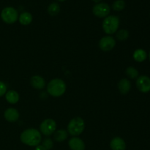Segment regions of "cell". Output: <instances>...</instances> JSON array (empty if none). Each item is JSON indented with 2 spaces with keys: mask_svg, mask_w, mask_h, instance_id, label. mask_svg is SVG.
Instances as JSON below:
<instances>
[{
  "mask_svg": "<svg viewBox=\"0 0 150 150\" xmlns=\"http://www.w3.org/2000/svg\"><path fill=\"white\" fill-rule=\"evenodd\" d=\"M4 119L9 122H15L18 121L19 119L20 114L17 109L14 108H9L5 110L4 113Z\"/></svg>",
  "mask_w": 150,
  "mask_h": 150,
  "instance_id": "8fae6325",
  "label": "cell"
},
{
  "mask_svg": "<svg viewBox=\"0 0 150 150\" xmlns=\"http://www.w3.org/2000/svg\"><path fill=\"white\" fill-rule=\"evenodd\" d=\"M103 29L107 35L116 33L120 26V18L116 16H108L103 21Z\"/></svg>",
  "mask_w": 150,
  "mask_h": 150,
  "instance_id": "277c9868",
  "label": "cell"
},
{
  "mask_svg": "<svg viewBox=\"0 0 150 150\" xmlns=\"http://www.w3.org/2000/svg\"><path fill=\"white\" fill-rule=\"evenodd\" d=\"M57 130V123L52 119H46L40 125V133L45 136H49L54 134Z\"/></svg>",
  "mask_w": 150,
  "mask_h": 150,
  "instance_id": "8992f818",
  "label": "cell"
},
{
  "mask_svg": "<svg viewBox=\"0 0 150 150\" xmlns=\"http://www.w3.org/2000/svg\"><path fill=\"white\" fill-rule=\"evenodd\" d=\"M69 147L71 150H85V143L80 138L75 136L71 138L68 142Z\"/></svg>",
  "mask_w": 150,
  "mask_h": 150,
  "instance_id": "30bf717a",
  "label": "cell"
},
{
  "mask_svg": "<svg viewBox=\"0 0 150 150\" xmlns=\"http://www.w3.org/2000/svg\"><path fill=\"white\" fill-rule=\"evenodd\" d=\"M30 83L32 87L36 89H38V90L43 89L45 86V79L42 77H41L40 76H38V75L33 76L31 78Z\"/></svg>",
  "mask_w": 150,
  "mask_h": 150,
  "instance_id": "4fadbf2b",
  "label": "cell"
},
{
  "mask_svg": "<svg viewBox=\"0 0 150 150\" xmlns=\"http://www.w3.org/2000/svg\"><path fill=\"white\" fill-rule=\"evenodd\" d=\"M136 86L142 93L150 92V78L147 76H140L136 80Z\"/></svg>",
  "mask_w": 150,
  "mask_h": 150,
  "instance_id": "9c48e42d",
  "label": "cell"
},
{
  "mask_svg": "<svg viewBox=\"0 0 150 150\" xmlns=\"http://www.w3.org/2000/svg\"><path fill=\"white\" fill-rule=\"evenodd\" d=\"M20 140L24 144L29 146H37L42 140L40 132L35 128H29L21 133Z\"/></svg>",
  "mask_w": 150,
  "mask_h": 150,
  "instance_id": "6da1fadb",
  "label": "cell"
},
{
  "mask_svg": "<svg viewBox=\"0 0 150 150\" xmlns=\"http://www.w3.org/2000/svg\"><path fill=\"white\" fill-rule=\"evenodd\" d=\"M117 39L120 41H125L129 38V32L127 29H120L117 32Z\"/></svg>",
  "mask_w": 150,
  "mask_h": 150,
  "instance_id": "44dd1931",
  "label": "cell"
},
{
  "mask_svg": "<svg viewBox=\"0 0 150 150\" xmlns=\"http://www.w3.org/2000/svg\"><path fill=\"white\" fill-rule=\"evenodd\" d=\"M125 7V2L124 0H117L112 4V8L115 11H121Z\"/></svg>",
  "mask_w": 150,
  "mask_h": 150,
  "instance_id": "7402d4cb",
  "label": "cell"
},
{
  "mask_svg": "<svg viewBox=\"0 0 150 150\" xmlns=\"http://www.w3.org/2000/svg\"><path fill=\"white\" fill-rule=\"evenodd\" d=\"M84 120L79 117L72 119L67 125V132L73 137L79 136V135L81 134L84 130Z\"/></svg>",
  "mask_w": 150,
  "mask_h": 150,
  "instance_id": "3957f363",
  "label": "cell"
},
{
  "mask_svg": "<svg viewBox=\"0 0 150 150\" xmlns=\"http://www.w3.org/2000/svg\"><path fill=\"white\" fill-rule=\"evenodd\" d=\"M7 92V86L4 82L0 81V97H2Z\"/></svg>",
  "mask_w": 150,
  "mask_h": 150,
  "instance_id": "cb8c5ba5",
  "label": "cell"
},
{
  "mask_svg": "<svg viewBox=\"0 0 150 150\" xmlns=\"http://www.w3.org/2000/svg\"><path fill=\"white\" fill-rule=\"evenodd\" d=\"M118 89L122 95H127L131 89V83L127 79H122L119 81Z\"/></svg>",
  "mask_w": 150,
  "mask_h": 150,
  "instance_id": "5bb4252c",
  "label": "cell"
},
{
  "mask_svg": "<svg viewBox=\"0 0 150 150\" xmlns=\"http://www.w3.org/2000/svg\"><path fill=\"white\" fill-rule=\"evenodd\" d=\"M125 73L129 78L132 79H137L139 77V71L137 70V69L134 67H128L125 70Z\"/></svg>",
  "mask_w": 150,
  "mask_h": 150,
  "instance_id": "ffe728a7",
  "label": "cell"
},
{
  "mask_svg": "<svg viewBox=\"0 0 150 150\" xmlns=\"http://www.w3.org/2000/svg\"><path fill=\"white\" fill-rule=\"evenodd\" d=\"M18 11L13 7H4L1 12V18L4 23L7 24H13L18 19Z\"/></svg>",
  "mask_w": 150,
  "mask_h": 150,
  "instance_id": "5b68a950",
  "label": "cell"
},
{
  "mask_svg": "<svg viewBox=\"0 0 150 150\" xmlns=\"http://www.w3.org/2000/svg\"><path fill=\"white\" fill-rule=\"evenodd\" d=\"M57 1H65V0H57Z\"/></svg>",
  "mask_w": 150,
  "mask_h": 150,
  "instance_id": "4316f807",
  "label": "cell"
},
{
  "mask_svg": "<svg viewBox=\"0 0 150 150\" xmlns=\"http://www.w3.org/2000/svg\"><path fill=\"white\" fill-rule=\"evenodd\" d=\"M116 45V40L111 35L104 36L100 40L99 47L104 52L111 51Z\"/></svg>",
  "mask_w": 150,
  "mask_h": 150,
  "instance_id": "ba28073f",
  "label": "cell"
},
{
  "mask_svg": "<svg viewBox=\"0 0 150 150\" xmlns=\"http://www.w3.org/2000/svg\"><path fill=\"white\" fill-rule=\"evenodd\" d=\"M32 14L29 12H23L22 13L20 16H18V21L23 26H27V25L30 24L32 21Z\"/></svg>",
  "mask_w": 150,
  "mask_h": 150,
  "instance_id": "2e32d148",
  "label": "cell"
},
{
  "mask_svg": "<svg viewBox=\"0 0 150 150\" xmlns=\"http://www.w3.org/2000/svg\"><path fill=\"white\" fill-rule=\"evenodd\" d=\"M35 150H47L46 149H45V147H44L42 145H38L37 146H35Z\"/></svg>",
  "mask_w": 150,
  "mask_h": 150,
  "instance_id": "d4e9b609",
  "label": "cell"
},
{
  "mask_svg": "<svg viewBox=\"0 0 150 150\" xmlns=\"http://www.w3.org/2000/svg\"><path fill=\"white\" fill-rule=\"evenodd\" d=\"M59 12L60 6L59 4H57V3H51V4H50L49 6L48 7V13H49V15H51V16H57V15L59 14Z\"/></svg>",
  "mask_w": 150,
  "mask_h": 150,
  "instance_id": "d6986e66",
  "label": "cell"
},
{
  "mask_svg": "<svg viewBox=\"0 0 150 150\" xmlns=\"http://www.w3.org/2000/svg\"><path fill=\"white\" fill-rule=\"evenodd\" d=\"M92 1H95V2H96V3H99L100 1H101L102 0H92Z\"/></svg>",
  "mask_w": 150,
  "mask_h": 150,
  "instance_id": "484cf974",
  "label": "cell"
},
{
  "mask_svg": "<svg viewBox=\"0 0 150 150\" xmlns=\"http://www.w3.org/2000/svg\"><path fill=\"white\" fill-rule=\"evenodd\" d=\"M110 147L111 150H125L126 143L121 137H114L110 142Z\"/></svg>",
  "mask_w": 150,
  "mask_h": 150,
  "instance_id": "7c38bea8",
  "label": "cell"
},
{
  "mask_svg": "<svg viewBox=\"0 0 150 150\" xmlns=\"http://www.w3.org/2000/svg\"><path fill=\"white\" fill-rule=\"evenodd\" d=\"M111 9L109 5L106 3L101 2L95 4L92 8V13L98 18H105L109 15Z\"/></svg>",
  "mask_w": 150,
  "mask_h": 150,
  "instance_id": "52a82bcc",
  "label": "cell"
},
{
  "mask_svg": "<svg viewBox=\"0 0 150 150\" xmlns=\"http://www.w3.org/2000/svg\"><path fill=\"white\" fill-rule=\"evenodd\" d=\"M66 91V84L60 79H54L50 81L47 85V92L52 97L58 98L64 94Z\"/></svg>",
  "mask_w": 150,
  "mask_h": 150,
  "instance_id": "7a4b0ae2",
  "label": "cell"
},
{
  "mask_svg": "<svg viewBox=\"0 0 150 150\" xmlns=\"http://www.w3.org/2000/svg\"><path fill=\"white\" fill-rule=\"evenodd\" d=\"M18 93L15 90H9L5 94V99L9 103L16 104L19 101Z\"/></svg>",
  "mask_w": 150,
  "mask_h": 150,
  "instance_id": "9a60e30c",
  "label": "cell"
},
{
  "mask_svg": "<svg viewBox=\"0 0 150 150\" xmlns=\"http://www.w3.org/2000/svg\"><path fill=\"white\" fill-rule=\"evenodd\" d=\"M149 59H150V52H149Z\"/></svg>",
  "mask_w": 150,
  "mask_h": 150,
  "instance_id": "83f0119b",
  "label": "cell"
},
{
  "mask_svg": "<svg viewBox=\"0 0 150 150\" xmlns=\"http://www.w3.org/2000/svg\"><path fill=\"white\" fill-rule=\"evenodd\" d=\"M42 145L47 150H51L54 147V142H53V141L50 138H45L42 141Z\"/></svg>",
  "mask_w": 150,
  "mask_h": 150,
  "instance_id": "603a6c76",
  "label": "cell"
},
{
  "mask_svg": "<svg viewBox=\"0 0 150 150\" xmlns=\"http://www.w3.org/2000/svg\"><path fill=\"white\" fill-rule=\"evenodd\" d=\"M133 59L135 61L138 62H142L145 61L147 58V54L146 51L142 48H139L136 49L133 53Z\"/></svg>",
  "mask_w": 150,
  "mask_h": 150,
  "instance_id": "e0dca14e",
  "label": "cell"
},
{
  "mask_svg": "<svg viewBox=\"0 0 150 150\" xmlns=\"http://www.w3.org/2000/svg\"><path fill=\"white\" fill-rule=\"evenodd\" d=\"M68 132L65 130H56L54 133V139L57 142H64L68 137Z\"/></svg>",
  "mask_w": 150,
  "mask_h": 150,
  "instance_id": "ac0fdd59",
  "label": "cell"
}]
</instances>
